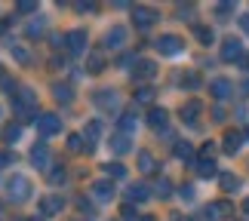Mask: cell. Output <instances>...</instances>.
<instances>
[{"label":"cell","instance_id":"obj_31","mask_svg":"<svg viewBox=\"0 0 249 221\" xmlns=\"http://www.w3.org/2000/svg\"><path fill=\"white\" fill-rule=\"evenodd\" d=\"M154 99H157L154 86H139V89H136V104H151Z\"/></svg>","mask_w":249,"mask_h":221},{"label":"cell","instance_id":"obj_49","mask_svg":"<svg viewBox=\"0 0 249 221\" xmlns=\"http://www.w3.org/2000/svg\"><path fill=\"white\" fill-rule=\"evenodd\" d=\"M240 31L249 37V13H246V16H240Z\"/></svg>","mask_w":249,"mask_h":221},{"label":"cell","instance_id":"obj_17","mask_svg":"<svg viewBox=\"0 0 249 221\" xmlns=\"http://www.w3.org/2000/svg\"><path fill=\"white\" fill-rule=\"evenodd\" d=\"M99 136H102V123H99V120H89V123H86V129H83L86 153H92V151H95V141H99Z\"/></svg>","mask_w":249,"mask_h":221},{"label":"cell","instance_id":"obj_35","mask_svg":"<svg viewBox=\"0 0 249 221\" xmlns=\"http://www.w3.org/2000/svg\"><path fill=\"white\" fill-rule=\"evenodd\" d=\"M43 31H46V18H43V16H37L34 22L28 25V37H31V40H37V37H40Z\"/></svg>","mask_w":249,"mask_h":221},{"label":"cell","instance_id":"obj_2","mask_svg":"<svg viewBox=\"0 0 249 221\" xmlns=\"http://www.w3.org/2000/svg\"><path fill=\"white\" fill-rule=\"evenodd\" d=\"M31 197V181L25 175H9L6 178V200L9 203H28Z\"/></svg>","mask_w":249,"mask_h":221},{"label":"cell","instance_id":"obj_8","mask_svg":"<svg viewBox=\"0 0 249 221\" xmlns=\"http://www.w3.org/2000/svg\"><path fill=\"white\" fill-rule=\"evenodd\" d=\"M243 43H240V37H228V40L222 43V62H228V65H240L243 62Z\"/></svg>","mask_w":249,"mask_h":221},{"label":"cell","instance_id":"obj_42","mask_svg":"<svg viewBox=\"0 0 249 221\" xmlns=\"http://www.w3.org/2000/svg\"><path fill=\"white\" fill-rule=\"evenodd\" d=\"M18 157H16V153H9V151H0V169H3V166H9V163H16Z\"/></svg>","mask_w":249,"mask_h":221},{"label":"cell","instance_id":"obj_38","mask_svg":"<svg viewBox=\"0 0 249 221\" xmlns=\"http://www.w3.org/2000/svg\"><path fill=\"white\" fill-rule=\"evenodd\" d=\"M169 194H172V181H169V178H160V181H157V187H154V197L166 200Z\"/></svg>","mask_w":249,"mask_h":221},{"label":"cell","instance_id":"obj_45","mask_svg":"<svg viewBox=\"0 0 249 221\" xmlns=\"http://www.w3.org/2000/svg\"><path fill=\"white\" fill-rule=\"evenodd\" d=\"M178 194H181V200H194V187H191V185H181Z\"/></svg>","mask_w":249,"mask_h":221},{"label":"cell","instance_id":"obj_51","mask_svg":"<svg viewBox=\"0 0 249 221\" xmlns=\"http://www.w3.org/2000/svg\"><path fill=\"white\" fill-rule=\"evenodd\" d=\"M240 86H243V92H246V95H249V77H246V80H243V83H240Z\"/></svg>","mask_w":249,"mask_h":221},{"label":"cell","instance_id":"obj_44","mask_svg":"<svg viewBox=\"0 0 249 221\" xmlns=\"http://www.w3.org/2000/svg\"><path fill=\"white\" fill-rule=\"evenodd\" d=\"M123 218H126V221H139V215H136V209H132V203L123 206Z\"/></svg>","mask_w":249,"mask_h":221},{"label":"cell","instance_id":"obj_34","mask_svg":"<svg viewBox=\"0 0 249 221\" xmlns=\"http://www.w3.org/2000/svg\"><path fill=\"white\" fill-rule=\"evenodd\" d=\"M105 175L108 178H126V166H123V163H105Z\"/></svg>","mask_w":249,"mask_h":221},{"label":"cell","instance_id":"obj_23","mask_svg":"<svg viewBox=\"0 0 249 221\" xmlns=\"http://www.w3.org/2000/svg\"><path fill=\"white\" fill-rule=\"evenodd\" d=\"M218 185H222L225 194H237V190H240V178H237L234 172H218Z\"/></svg>","mask_w":249,"mask_h":221},{"label":"cell","instance_id":"obj_24","mask_svg":"<svg viewBox=\"0 0 249 221\" xmlns=\"http://www.w3.org/2000/svg\"><path fill=\"white\" fill-rule=\"evenodd\" d=\"M191 34H194L197 43H203V46H209V43L215 40V31L209 25H191Z\"/></svg>","mask_w":249,"mask_h":221},{"label":"cell","instance_id":"obj_13","mask_svg":"<svg viewBox=\"0 0 249 221\" xmlns=\"http://www.w3.org/2000/svg\"><path fill=\"white\" fill-rule=\"evenodd\" d=\"M89 190H92V197H95V200H102V203H111V200H114V194H117V187H114L108 178H102V181H92V185H89Z\"/></svg>","mask_w":249,"mask_h":221},{"label":"cell","instance_id":"obj_55","mask_svg":"<svg viewBox=\"0 0 249 221\" xmlns=\"http://www.w3.org/2000/svg\"><path fill=\"white\" fill-rule=\"evenodd\" d=\"M243 138H246V141H249V126H246V129H243Z\"/></svg>","mask_w":249,"mask_h":221},{"label":"cell","instance_id":"obj_7","mask_svg":"<svg viewBox=\"0 0 249 221\" xmlns=\"http://www.w3.org/2000/svg\"><path fill=\"white\" fill-rule=\"evenodd\" d=\"M154 46L160 50V55H178L181 50H185V40H181L178 34H160Z\"/></svg>","mask_w":249,"mask_h":221},{"label":"cell","instance_id":"obj_30","mask_svg":"<svg viewBox=\"0 0 249 221\" xmlns=\"http://www.w3.org/2000/svg\"><path fill=\"white\" fill-rule=\"evenodd\" d=\"M126 197H129V203H145V200L151 197V190H148L145 185H129Z\"/></svg>","mask_w":249,"mask_h":221},{"label":"cell","instance_id":"obj_16","mask_svg":"<svg viewBox=\"0 0 249 221\" xmlns=\"http://www.w3.org/2000/svg\"><path fill=\"white\" fill-rule=\"evenodd\" d=\"M68 52L86 55V31H68Z\"/></svg>","mask_w":249,"mask_h":221},{"label":"cell","instance_id":"obj_50","mask_svg":"<svg viewBox=\"0 0 249 221\" xmlns=\"http://www.w3.org/2000/svg\"><path fill=\"white\" fill-rule=\"evenodd\" d=\"M9 25H13V22H9V18H0V37H3V34L9 31Z\"/></svg>","mask_w":249,"mask_h":221},{"label":"cell","instance_id":"obj_20","mask_svg":"<svg viewBox=\"0 0 249 221\" xmlns=\"http://www.w3.org/2000/svg\"><path fill=\"white\" fill-rule=\"evenodd\" d=\"M86 71L89 74H102L105 71V50H89L86 52Z\"/></svg>","mask_w":249,"mask_h":221},{"label":"cell","instance_id":"obj_27","mask_svg":"<svg viewBox=\"0 0 249 221\" xmlns=\"http://www.w3.org/2000/svg\"><path fill=\"white\" fill-rule=\"evenodd\" d=\"M200 111H203V104H200L197 99H191V102H188L178 114H181V120H185V123H194V120L200 117Z\"/></svg>","mask_w":249,"mask_h":221},{"label":"cell","instance_id":"obj_5","mask_svg":"<svg viewBox=\"0 0 249 221\" xmlns=\"http://www.w3.org/2000/svg\"><path fill=\"white\" fill-rule=\"evenodd\" d=\"M160 22V13L151 6H132V25L139 28V31H148V28H154Z\"/></svg>","mask_w":249,"mask_h":221},{"label":"cell","instance_id":"obj_36","mask_svg":"<svg viewBox=\"0 0 249 221\" xmlns=\"http://www.w3.org/2000/svg\"><path fill=\"white\" fill-rule=\"evenodd\" d=\"M181 86H185V89H191V92L200 89V74H197V71H188L185 77H181Z\"/></svg>","mask_w":249,"mask_h":221},{"label":"cell","instance_id":"obj_15","mask_svg":"<svg viewBox=\"0 0 249 221\" xmlns=\"http://www.w3.org/2000/svg\"><path fill=\"white\" fill-rule=\"evenodd\" d=\"M166 123H169V111H163V108H151L148 111V126L154 132H160V129L166 132Z\"/></svg>","mask_w":249,"mask_h":221},{"label":"cell","instance_id":"obj_29","mask_svg":"<svg viewBox=\"0 0 249 221\" xmlns=\"http://www.w3.org/2000/svg\"><path fill=\"white\" fill-rule=\"evenodd\" d=\"M9 52H13V59L18 62V65H31L34 59H31V52H28V46H22V43H9Z\"/></svg>","mask_w":249,"mask_h":221},{"label":"cell","instance_id":"obj_52","mask_svg":"<svg viewBox=\"0 0 249 221\" xmlns=\"http://www.w3.org/2000/svg\"><path fill=\"white\" fill-rule=\"evenodd\" d=\"M240 65H243V68H249V52L243 55V62H240Z\"/></svg>","mask_w":249,"mask_h":221},{"label":"cell","instance_id":"obj_21","mask_svg":"<svg viewBox=\"0 0 249 221\" xmlns=\"http://www.w3.org/2000/svg\"><path fill=\"white\" fill-rule=\"evenodd\" d=\"M209 92H213L215 99H228V95L234 92V83H231V80H225V77H215V80L209 83Z\"/></svg>","mask_w":249,"mask_h":221},{"label":"cell","instance_id":"obj_32","mask_svg":"<svg viewBox=\"0 0 249 221\" xmlns=\"http://www.w3.org/2000/svg\"><path fill=\"white\" fill-rule=\"evenodd\" d=\"M194 169H197L200 178H213V175H215V160H197Z\"/></svg>","mask_w":249,"mask_h":221},{"label":"cell","instance_id":"obj_46","mask_svg":"<svg viewBox=\"0 0 249 221\" xmlns=\"http://www.w3.org/2000/svg\"><path fill=\"white\" fill-rule=\"evenodd\" d=\"M225 117H228L225 108H213V120H215V123H225Z\"/></svg>","mask_w":249,"mask_h":221},{"label":"cell","instance_id":"obj_18","mask_svg":"<svg viewBox=\"0 0 249 221\" xmlns=\"http://www.w3.org/2000/svg\"><path fill=\"white\" fill-rule=\"evenodd\" d=\"M108 148H111V153L123 157V153H129V151H132V141H129V136L117 132V136H111V138H108Z\"/></svg>","mask_w":249,"mask_h":221},{"label":"cell","instance_id":"obj_10","mask_svg":"<svg viewBox=\"0 0 249 221\" xmlns=\"http://www.w3.org/2000/svg\"><path fill=\"white\" fill-rule=\"evenodd\" d=\"M132 80H154L157 77V62H151V59H139L136 65H132Z\"/></svg>","mask_w":249,"mask_h":221},{"label":"cell","instance_id":"obj_11","mask_svg":"<svg viewBox=\"0 0 249 221\" xmlns=\"http://www.w3.org/2000/svg\"><path fill=\"white\" fill-rule=\"evenodd\" d=\"M37 209H40V215H59L62 209H65V200L59 197V194H46V197H40V203H37Z\"/></svg>","mask_w":249,"mask_h":221},{"label":"cell","instance_id":"obj_41","mask_svg":"<svg viewBox=\"0 0 249 221\" xmlns=\"http://www.w3.org/2000/svg\"><path fill=\"white\" fill-rule=\"evenodd\" d=\"M65 175H68L65 169H53V172H50V185H62V181H65Z\"/></svg>","mask_w":249,"mask_h":221},{"label":"cell","instance_id":"obj_3","mask_svg":"<svg viewBox=\"0 0 249 221\" xmlns=\"http://www.w3.org/2000/svg\"><path fill=\"white\" fill-rule=\"evenodd\" d=\"M34 129H37V136L53 138V136H59V132H62V117H59V114H53V111H43L40 117H37Z\"/></svg>","mask_w":249,"mask_h":221},{"label":"cell","instance_id":"obj_9","mask_svg":"<svg viewBox=\"0 0 249 221\" xmlns=\"http://www.w3.org/2000/svg\"><path fill=\"white\" fill-rule=\"evenodd\" d=\"M50 160H53L50 145H46V141H37V145L31 148V166L40 169V172H46V169H50Z\"/></svg>","mask_w":249,"mask_h":221},{"label":"cell","instance_id":"obj_47","mask_svg":"<svg viewBox=\"0 0 249 221\" xmlns=\"http://www.w3.org/2000/svg\"><path fill=\"white\" fill-rule=\"evenodd\" d=\"M77 206L83 209V212H92V203H89V200H86V197H77Z\"/></svg>","mask_w":249,"mask_h":221},{"label":"cell","instance_id":"obj_28","mask_svg":"<svg viewBox=\"0 0 249 221\" xmlns=\"http://www.w3.org/2000/svg\"><path fill=\"white\" fill-rule=\"evenodd\" d=\"M117 123H120V132H123V136H129V132L139 126V117H136V111H123Z\"/></svg>","mask_w":249,"mask_h":221},{"label":"cell","instance_id":"obj_6","mask_svg":"<svg viewBox=\"0 0 249 221\" xmlns=\"http://www.w3.org/2000/svg\"><path fill=\"white\" fill-rule=\"evenodd\" d=\"M234 215V206L228 203V200H213L206 209H203V218L206 221H228Z\"/></svg>","mask_w":249,"mask_h":221},{"label":"cell","instance_id":"obj_25","mask_svg":"<svg viewBox=\"0 0 249 221\" xmlns=\"http://www.w3.org/2000/svg\"><path fill=\"white\" fill-rule=\"evenodd\" d=\"M0 138H3L6 145H16V141L22 138V123H6V126L0 129Z\"/></svg>","mask_w":249,"mask_h":221},{"label":"cell","instance_id":"obj_39","mask_svg":"<svg viewBox=\"0 0 249 221\" xmlns=\"http://www.w3.org/2000/svg\"><path fill=\"white\" fill-rule=\"evenodd\" d=\"M176 9H178V18H181V22H194V3H178Z\"/></svg>","mask_w":249,"mask_h":221},{"label":"cell","instance_id":"obj_33","mask_svg":"<svg viewBox=\"0 0 249 221\" xmlns=\"http://www.w3.org/2000/svg\"><path fill=\"white\" fill-rule=\"evenodd\" d=\"M68 151H71V153H83V151H86L83 132H74V136H68Z\"/></svg>","mask_w":249,"mask_h":221},{"label":"cell","instance_id":"obj_48","mask_svg":"<svg viewBox=\"0 0 249 221\" xmlns=\"http://www.w3.org/2000/svg\"><path fill=\"white\" fill-rule=\"evenodd\" d=\"M77 9H80V13H95L99 3H77Z\"/></svg>","mask_w":249,"mask_h":221},{"label":"cell","instance_id":"obj_1","mask_svg":"<svg viewBox=\"0 0 249 221\" xmlns=\"http://www.w3.org/2000/svg\"><path fill=\"white\" fill-rule=\"evenodd\" d=\"M13 111L18 120H34L37 123V92L31 89V86H18V92L13 95Z\"/></svg>","mask_w":249,"mask_h":221},{"label":"cell","instance_id":"obj_56","mask_svg":"<svg viewBox=\"0 0 249 221\" xmlns=\"http://www.w3.org/2000/svg\"><path fill=\"white\" fill-rule=\"evenodd\" d=\"M3 77H6V74H3V65H0V80H3Z\"/></svg>","mask_w":249,"mask_h":221},{"label":"cell","instance_id":"obj_54","mask_svg":"<svg viewBox=\"0 0 249 221\" xmlns=\"http://www.w3.org/2000/svg\"><path fill=\"white\" fill-rule=\"evenodd\" d=\"M139 221H154V218H151V215H139Z\"/></svg>","mask_w":249,"mask_h":221},{"label":"cell","instance_id":"obj_57","mask_svg":"<svg viewBox=\"0 0 249 221\" xmlns=\"http://www.w3.org/2000/svg\"><path fill=\"white\" fill-rule=\"evenodd\" d=\"M28 221H40V218H28Z\"/></svg>","mask_w":249,"mask_h":221},{"label":"cell","instance_id":"obj_14","mask_svg":"<svg viewBox=\"0 0 249 221\" xmlns=\"http://www.w3.org/2000/svg\"><path fill=\"white\" fill-rule=\"evenodd\" d=\"M136 157H139L136 163H139V172H142V175H154V172H160V163L154 160V153H151V151L142 148Z\"/></svg>","mask_w":249,"mask_h":221},{"label":"cell","instance_id":"obj_12","mask_svg":"<svg viewBox=\"0 0 249 221\" xmlns=\"http://www.w3.org/2000/svg\"><path fill=\"white\" fill-rule=\"evenodd\" d=\"M123 43H126V28H123V25H114V28H108V34H105L102 50H120Z\"/></svg>","mask_w":249,"mask_h":221},{"label":"cell","instance_id":"obj_43","mask_svg":"<svg viewBox=\"0 0 249 221\" xmlns=\"http://www.w3.org/2000/svg\"><path fill=\"white\" fill-rule=\"evenodd\" d=\"M231 9H234V3H218L215 13H218V18H228V16H231Z\"/></svg>","mask_w":249,"mask_h":221},{"label":"cell","instance_id":"obj_53","mask_svg":"<svg viewBox=\"0 0 249 221\" xmlns=\"http://www.w3.org/2000/svg\"><path fill=\"white\" fill-rule=\"evenodd\" d=\"M243 212H246V215H249V197H246V200H243Z\"/></svg>","mask_w":249,"mask_h":221},{"label":"cell","instance_id":"obj_40","mask_svg":"<svg viewBox=\"0 0 249 221\" xmlns=\"http://www.w3.org/2000/svg\"><path fill=\"white\" fill-rule=\"evenodd\" d=\"M213 153H215V145H213V141H206V145L200 148V160H213Z\"/></svg>","mask_w":249,"mask_h":221},{"label":"cell","instance_id":"obj_22","mask_svg":"<svg viewBox=\"0 0 249 221\" xmlns=\"http://www.w3.org/2000/svg\"><path fill=\"white\" fill-rule=\"evenodd\" d=\"M240 145H243V136L237 129H228L225 132V141H222V151L225 153H237V151H240Z\"/></svg>","mask_w":249,"mask_h":221},{"label":"cell","instance_id":"obj_37","mask_svg":"<svg viewBox=\"0 0 249 221\" xmlns=\"http://www.w3.org/2000/svg\"><path fill=\"white\" fill-rule=\"evenodd\" d=\"M16 13H25V16H34V13H40V6L34 3V0H18L16 3Z\"/></svg>","mask_w":249,"mask_h":221},{"label":"cell","instance_id":"obj_26","mask_svg":"<svg viewBox=\"0 0 249 221\" xmlns=\"http://www.w3.org/2000/svg\"><path fill=\"white\" fill-rule=\"evenodd\" d=\"M53 99L62 102V104H71V102H74V89H71L68 83H55V86H53Z\"/></svg>","mask_w":249,"mask_h":221},{"label":"cell","instance_id":"obj_4","mask_svg":"<svg viewBox=\"0 0 249 221\" xmlns=\"http://www.w3.org/2000/svg\"><path fill=\"white\" fill-rule=\"evenodd\" d=\"M92 104H95L99 111L117 114V111H120V92H117V89H95V92H92Z\"/></svg>","mask_w":249,"mask_h":221},{"label":"cell","instance_id":"obj_19","mask_svg":"<svg viewBox=\"0 0 249 221\" xmlns=\"http://www.w3.org/2000/svg\"><path fill=\"white\" fill-rule=\"evenodd\" d=\"M172 153H176V160H181V163H197L194 160L197 151H194L191 141H176V145H172Z\"/></svg>","mask_w":249,"mask_h":221}]
</instances>
